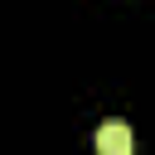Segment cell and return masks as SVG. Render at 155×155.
<instances>
[{
    "label": "cell",
    "instance_id": "6da1fadb",
    "mask_svg": "<svg viewBox=\"0 0 155 155\" xmlns=\"http://www.w3.org/2000/svg\"><path fill=\"white\" fill-rule=\"evenodd\" d=\"M97 155H131V126L126 121H102L97 126Z\"/></svg>",
    "mask_w": 155,
    "mask_h": 155
}]
</instances>
